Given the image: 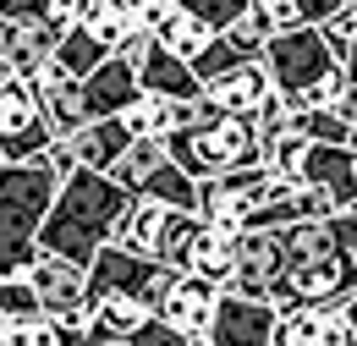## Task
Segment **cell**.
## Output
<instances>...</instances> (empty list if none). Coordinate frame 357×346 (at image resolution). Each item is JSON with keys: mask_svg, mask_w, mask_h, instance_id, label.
Wrapping results in <instances>:
<instances>
[{"mask_svg": "<svg viewBox=\"0 0 357 346\" xmlns=\"http://www.w3.org/2000/svg\"><path fill=\"white\" fill-rule=\"evenodd\" d=\"M127 198L132 193L110 171L77 165L72 176H61V193H55L45 225H39V248L61 253V259H72V264H93V253L110 242L116 215L127 209Z\"/></svg>", "mask_w": 357, "mask_h": 346, "instance_id": "cell-1", "label": "cell"}, {"mask_svg": "<svg viewBox=\"0 0 357 346\" xmlns=\"http://www.w3.org/2000/svg\"><path fill=\"white\" fill-rule=\"evenodd\" d=\"M61 193L50 160H0V275H28L39 259V225Z\"/></svg>", "mask_w": 357, "mask_h": 346, "instance_id": "cell-2", "label": "cell"}, {"mask_svg": "<svg viewBox=\"0 0 357 346\" xmlns=\"http://www.w3.org/2000/svg\"><path fill=\"white\" fill-rule=\"evenodd\" d=\"M165 143H171V160L187 165L198 181L215 176V171H225V165H248V160L264 154L259 121H253V116H236V110L204 116V121H187V127H176Z\"/></svg>", "mask_w": 357, "mask_h": 346, "instance_id": "cell-3", "label": "cell"}, {"mask_svg": "<svg viewBox=\"0 0 357 346\" xmlns=\"http://www.w3.org/2000/svg\"><path fill=\"white\" fill-rule=\"evenodd\" d=\"M264 66H269V77H275V88L297 99L319 77H330L341 66V55H335V44L324 39V28L297 22V28H275V39L264 44Z\"/></svg>", "mask_w": 357, "mask_h": 346, "instance_id": "cell-4", "label": "cell"}, {"mask_svg": "<svg viewBox=\"0 0 357 346\" xmlns=\"http://www.w3.org/2000/svg\"><path fill=\"white\" fill-rule=\"evenodd\" d=\"M357 297V253L352 248H335V253H324V259H308V264H291L280 280H275V292H269V303L280 308H297V303H313V308H347Z\"/></svg>", "mask_w": 357, "mask_h": 346, "instance_id": "cell-5", "label": "cell"}, {"mask_svg": "<svg viewBox=\"0 0 357 346\" xmlns=\"http://www.w3.org/2000/svg\"><path fill=\"white\" fill-rule=\"evenodd\" d=\"M55 127H50L45 105H39V88L33 77H6L0 83V154L6 160H45Z\"/></svg>", "mask_w": 357, "mask_h": 346, "instance_id": "cell-6", "label": "cell"}, {"mask_svg": "<svg viewBox=\"0 0 357 346\" xmlns=\"http://www.w3.org/2000/svg\"><path fill=\"white\" fill-rule=\"evenodd\" d=\"M171 269H176V264L154 259V253H132V248H121V242H105L89 264V292L93 297H143V303L154 308L160 286L171 280Z\"/></svg>", "mask_w": 357, "mask_h": 346, "instance_id": "cell-7", "label": "cell"}, {"mask_svg": "<svg viewBox=\"0 0 357 346\" xmlns=\"http://www.w3.org/2000/svg\"><path fill=\"white\" fill-rule=\"evenodd\" d=\"M215 303H220V286L215 280H204V275H192V269H171V280L160 286V297H154V313L165 319V324H176L187 346H209V324H215Z\"/></svg>", "mask_w": 357, "mask_h": 346, "instance_id": "cell-8", "label": "cell"}, {"mask_svg": "<svg viewBox=\"0 0 357 346\" xmlns=\"http://www.w3.org/2000/svg\"><path fill=\"white\" fill-rule=\"evenodd\" d=\"M275 324H280V308L269 297L220 292L215 324H209V346H275Z\"/></svg>", "mask_w": 357, "mask_h": 346, "instance_id": "cell-9", "label": "cell"}, {"mask_svg": "<svg viewBox=\"0 0 357 346\" xmlns=\"http://www.w3.org/2000/svg\"><path fill=\"white\" fill-rule=\"evenodd\" d=\"M280 275H286V248H280V231L248 225V231H242V248H236V275H231V286H220V292L269 297Z\"/></svg>", "mask_w": 357, "mask_h": 346, "instance_id": "cell-10", "label": "cell"}, {"mask_svg": "<svg viewBox=\"0 0 357 346\" xmlns=\"http://www.w3.org/2000/svg\"><path fill=\"white\" fill-rule=\"evenodd\" d=\"M297 181L330 193L335 209H357V154L347 149V143H319V137H313L308 149H303V171H297Z\"/></svg>", "mask_w": 357, "mask_h": 346, "instance_id": "cell-11", "label": "cell"}, {"mask_svg": "<svg viewBox=\"0 0 357 346\" xmlns=\"http://www.w3.org/2000/svg\"><path fill=\"white\" fill-rule=\"evenodd\" d=\"M28 280H33V297H39L45 313H72V308L93 303L89 264H72V259H61V253H45V248H39V259L28 269Z\"/></svg>", "mask_w": 357, "mask_h": 346, "instance_id": "cell-12", "label": "cell"}, {"mask_svg": "<svg viewBox=\"0 0 357 346\" xmlns=\"http://www.w3.org/2000/svg\"><path fill=\"white\" fill-rule=\"evenodd\" d=\"M275 346H357V336H352L347 308L297 303V308L280 313V324H275Z\"/></svg>", "mask_w": 357, "mask_h": 346, "instance_id": "cell-13", "label": "cell"}, {"mask_svg": "<svg viewBox=\"0 0 357 346\" xmlns=\"http://www.w3.org/2000/svg\"><path fill=\"white\" fill-rule=\"evenodd\" d=\"M137 93H143V77H137V61L127 55V50L105 55V61L93 66L89 77H83V99H89V121H93V116H121V110L132 105Z\"/></svg>", "mask_w": 357, "mask_h": 346, "instance_id": "cell-14", "label": "cell"}, {"mask_svg": "<svg viewBox=\"0 0 357 346\" xmlns=\"http://www.w3.org/2000/svg\"><path fill=\"white\" fill-rule=\"evenodd\" d=\"M236 248H242V231H236V225L198 220L181 269H192V275H204V280H215V286H231V275H236Z\"/></svg>", "mask_w": 357, "mask_h": 346, "instance_id": "cell-15", "label": "cell"}, {"mask_svg": "<svg viewBox=\"0 0 357 346\" xmlns=\"http://www.w3.org/2000/svg\"><path fill=\"white\" fill-rule=\"evenodd\" d=\"M204 93L220 105V110H236V116H253L259 105H264L269 93H275V77H269L264 55H253V61H236V66H225L220 77H209Z\"/></svg>", "mask_w": 357, "mask_h": 346, "instance_id": "cell-16", "label": "cell"}, {"mask_svg": "<svg viewBox=\"0 0 357 346\" xmlns=\"http://www.w3.org/2000/svg\"><path fill=\"white\" fill-rule=\"evenodd\" d=\"M137 77H143V88L171 93V99H198V93H204V77L192 72V61L176 55L171 44H160V33H149V44H143V55H137Z\"/></svg>", "mask_w": 357, "mask_h": 346, "instance_id": "cell-17", "label": "cell"}, {"mask_svg": "<svg viewBox=\"0 0 357 346\" xmlns=\"http://www.w3.org/2000/svg\"><path fill=\"white\" fill-rule=\"evenodd\" d=\"M171 215H176V209H171L165 198L132 193V198H127V209L116 215V231H110V242H121V248H132V253H160V236H165Z\"/></svg>", "mask_w": 357, "mask_h": 346, "instance_id": "cell-18", "label": "cell"}, {"mask_svg": "<svg viewBox=\"0 0 357 346\" xmlns=\"http://www.w3.org/2000/svg\"><path fill=\"white\" fill-rule=\"evenodd\" d=\"M55 44H61V28L50 22V17H28V22H0V50H6V61L22 72V77H33L39 66H45L50 55H55Z\"/></svg>", "mask_w": 357, "mask_h": 346, "instance_id": "cell-19", "label": "cell"}, {"mask_svg": "<svg viewBox=\"0 0 357 346\" xmlns=\"http://www.w3.org/2000/svg\"><path fill=\"white\" fill-rule=\"evenodd\" d=\"M66 143H72L77 165L110 171V165H116V154L132 143V132H127V121H121V116H93V121H83L77 132H66Z\"/></svg>", "mask_w": 357, "mask_h": 346, "instance_id": "cell-20", "label": "cell"}, {"mask_svg": "<svg viewBox=\"0 0 357 346\" xmlns=\"http://www.w3.org/2000/svg\"><path fill=\"white\" fill-rule=\"evenodd\" d=\"M154 33H160V44H171L176 55L198 61V55H204V50L215 44V33H220V28H215V22H204L198 11H187V6L176 0V11H171V17H165V22L154 28Z\"/></svg>", "mask_w": 357, "mask_h": 346, "instance_id": "cell-21", "label": "cell"}, {"mask_svg": "<svg viewBox=\"0 0 357 346\" xmlns=\"http://www.w3.org/2000/svg\"><path fill=\"white\" fill-rule=\"evenodd\" d=\"M160 160H171V143H165V137H132V143H127V149L116 154L110 176H116V181H121V187L132 193L137 181H143V176L160 165Z\"/></svg>", "mask_w": 357, "mask_h": 346, "instance_id": "cell-22", "label": "cell"}, {"mask_svg": "<svg viewBox=\"0 0 357 346\" xmlns=\"http://www.w3.org/2000/svg\"><path fill=\"white\" fill-rule=\"evenodd\" d=\"M220 33H225V44H231V50H236L242 61H253V55H264V44L275 39V22H269V11H264V6H248V11L236 17V22H225Z\"/></svg>", "mask_w": 357, "mask_h": 346, "instance_id": "cell-23", "label": "cell"}, {"mask_svg": "<svg viewBox=\"0 0 357 346\" xmlns=\"http://www.w3.org/2000/svg\"><path fill=\"white\" fill-rule=\"evenodd\" d=\"M55 55H61V61H66V66H72L77 77H89L93 66H99L105 55H116V50H110L105 39H99V33H93L89 22H77V28H66V33H61V44H55Z\"/></svg>", "mask_w": 357, "mask_h": 346, "instance_id": "cell-24", "label": "cell"}, {"mask_svg": "<svg viewBox=\"0 0 357 346\" xmlns=\"http://www.w3.org/2000/svg\"><path fill=\"white\" fill-rule=\"evenodd\" d=\"M99 6H110V0H50V6H45V17L55 22V28H61V33H66V28L89 22V17L99 11Z\"/></svg>", "mask_w": 357, "mask_h": 346, "instance_id": "cell-25", "label": "cell"}, {"mask_svg": "<svg viewBox=\"0 0 357 346\" xmlns=\"http://www.w3.org/2000/svg\"><path fill=\"white\" fill-rule=\"evenodd\" d=\"M319 28H324V39L335 44V55H347V44L357 39V0H347V6H341L335 17H324Z\"/></svg>", "mask_w": 357, "mask_h": 346, "instance_id": "cell-26", "label": "cell"}, {"mask_svg": "<svg viewBox=\"0 0 357 346\" xmlns=\"http://www.w3.org/2000/svg\"><path fill=\"white\" fill-rule=\"evenodd\" d=\"M181 6H187V11H198L204 22L225 28V22H236V17H242V11L253 6V0H181Z\"/></svg>", "mask_w": 357, "mask_h": 346, "instance_id": "cell-27", "label": "cell"}, {"mask_svg": "<svg viewBox=\"0 0 357 346\" xmlns=\"http://www.w3.org/2000/svg\"><path fill=\"white\" fill-rule=\"evenodd\" d=\"M341 66H347V93H341V110H347V121H357V39L347 44Z\"/></svg>", "mask_w": 357, "mask_h": 346, "instance_id": "cell-28", "label": "cell"}, {"mask_svg": "<svg viewBox=\"0 0 357 346\" xmlns=\"http://www.w3.org/2000/svg\"><path fill=\"white\" fill-rule=\"evenodd\" d=\"M50 0H0V17L6 22H28V17H45Z\"/></svg>", "mask_w": 357, "mask_h": 346, "instance_id": "cell-29", "label": "cell"}, {"mask_svg": "<svg viewBox=\"0 0 357 346\" xmlns=\"http://www.w3.org/2000/svg\"><path fill=\"white\" fill-rule=\"evenodd\" d=\"M341 6H347V0H297V17H303V22H313V28H319V22H324V17H335Z\"/></svg>", "mask_w": 357, "mask_h": 346, "instance_id": "cell-30", "label": "cell"}, {"mask_svg": "<svg viewBox=\"0 0 357 346\" xmlns=\"http://www.w3.org/2000/svg\"><path fill=\"white\" fill-rule=\"evenodd\" d=\"M6 77H17V66H11V61H6V50H0V83H6Z\"/></svg>", "mask_w": 357, "mask_h": 346, "instance_id": "cell-31", "label": "cell"}, {"mask_svg": "<svg viewBox=\"0 0 357 346\" xmlns=\"http://www.w3.org/2000/svg\"><path fill=\"white\" fill-rule=\"evenodd\" d=\"M347 319H352V336H357V297L347 303Z\"/></svg>", "mask_w": 357, "mask_h": 346, "instance_id": "cell-32", "label": "cell"}, {"mask_svg": "<svg viewBox=\"0 0 357 346\" xmlns=\"http://www.w3.org/2000/svg\"><path fill=\"white\" fill-rule=\"evenodd\" d=\"M347 149H352V154H357V121H352V132H347Z\"/></svg>", "mask_w": 357, "mask_h": 346, "instance_id": "cell-33", "label": "cell"}, {"mask_svg": "<svg viewBox=\"0 0 357 346\" xmlns=\"http://www.w3.org/2000/svg\"><path fill=\"white\" fill-rule=\"evenodd\" d=\"M110 6H132V11H137V6H143V0H110Z\"/></svg>", "mask_w": 357, "mask_h": 346, "instance_id": "cell-34", "label": "cell"}, {"mask_svg": "<svg viewBox=\"0 0 357 346\" xmlns=\"http://www.w3.org/2000/svg\"><path fill=\"white\" fill-rule=\"evenodd\" d=\"M0 160H6V154H0Z\"/></svg>", "mask_w": 357, "mask_h": 346, "instance_id": "cell-35", "label": "cell"}]
</instances>
